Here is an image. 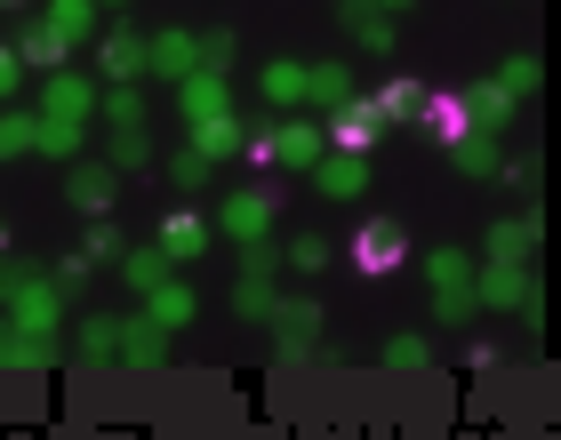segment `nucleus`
I'll list each match as a JSON object with an SVG mask.
<instances>
[{
    "label": "nucleus",
    "instance_id": "obj_1",
    "mask_svg": "<svg viewBox=\"0 0 561 440\" xmlns=\"http://www.w3.org/2000/svg\"><path fill=\"white\" fill-rule=\"evenodd\" d=\"M473 304H481V313H522L529 328H538L546 321V297H538V273H529V265H497V256H481V265H473Z\"/></svg>",
    "mask_w": 561,
    "mask_h": 440
},
{
    "label": "nucleus",
    "instance_id": "obj_2",
    "mask_svg": "<svg viewBox=\"0 0 561 440\" xmlns=\"http://www.w3.org/2000/svg\"><path fill=\"white\" fill-rule=\"evenodd\" d=\"M345 265L362 273V280H393L401 265H410V232H401L393 217H369V224L345 241Z\"/></svg>",
    "mask_w": 561,
    "mask_h": 440
},
{
    "label": "nucleus",
    "instance_id": "obj_3",
    "mask_svg": "<svg viewBox=\"0 0 561 440\" xmlns=\"http://www.w3.org/2000/svg\"><path fill=\"white\" fill-rule=\"evenodd\" d=\"M273 345H280V360H305V352H321V304L313 297H273Z\"/></svg>",
    "mask_w": 561,
    "mask_h": 440
},
{
    "label": "nucleus",
    "instance_id": "obj_4",
    "mask_svg": "<svg viewBox=\"0 0 561 440\" xmlns=\"http://www.w3.org/2000/svg\"><path fill=\"white\" fill-rule=\"evenodd\" d=\"M321 137H329V152H377V137H386V120H377V105L369 96H345L337 113H321Z\"/></svg>",
    "mask_w": 561,
    "mask_h": 440
},
{
    "label": "nucleus",
    "instance_id": "obj_5",
    "mask_svg": "<svg viewBox=\"0 0 561 440\" xmlns=\"http://www.w3.org/2000/svg\"><path fill=\"white\" fill-rule=\"evenodd\" d=\"M273 217H280V193H273V185H249V193H225L217 232H225V241H265Z\"/></svg>",
    "mask_w": 561,
    "mask_h": 440
},
{
    "label": "nucleus",
    "instance_id": "obj_6",
    "mask_svg": "<svg viewBox=\"0 0 561 440\" xmlns=\"http://www.w3.org/2000/svg\"><path fill=\"white\" fill-rule=\"evenodd\" d=\"M65 200H72V209H81L89 224H96V217H113V200H121V169H113V161H72Z\"/></svg>",
    "mask_w": 561,
    "mask_h": 440
},
{
    "label": "nucleus",
    "instance_id": "obj_7",
    "mask_svg": "<svg viewBox=\"0 0 561 440\" xmlns=\"http://www.w3.org/2000/svg\"><path fill=\"white\" fill-rule=\"evenodd\" d=\"M41 113L48 120H72V128H89V113H96V81H89V72H48V81H41Z\"/></svg>",
    "mask_w": 561,
    "mask_h": 440
},
{
    "label": "nucleus",
    "instance_id": "obj_8",
    "mask_svg": "<svg viewBox=\"0 0 561 440\" xmlns=\"http://www.w3.org/2000/svg\"><path fill=\"white\" fill-rule=\"evenodd\" d=\"M417 137L433 152H449L457 137H473V113H466V96L457 89H425V113H417Z\"/></svg>",
    "mask_w": 561,
    "mask_h": 440
},
{
    "label": "nucleus",
    "instance_id": "obj_9",
    "mask_svg": "<svg viewBox=\"0 0 561 440\" xmlns=\"http://www.w3.org/2000/svg\"><path fill=\"white\" fill-rule=\"evenodd\" d=\"M145 72V33H129V24H113L105 40H96V89H129Z\"/></svg>",
    "mask_w": 561,
    "mask_h": 440
},
{
    "label": "nucleus",
    "instance_id": "obj_10",
    "mask_svg": "<svg viewBox=\"0 0 561 440\" xmlns=\"http://www.w3.org/2000/svg\"><path fill=\"white\" fill-rule=\"evenodd\" d=\"M176 113L185 120H217V113H233V72H185V81H176Z\"/></svg>",
    "mask_w": 561,
    "mask_h": 440
},
{
    "label": "nucleus",
    "instance_id": "obj_11",
    "mask_svg": "<svg viewBox=\"0 0 561 440\" xmlns=\"http://www.w3.org/2000/svg\"><path fill=\"white\" fill-rule=\"evenodd\" d=\"M305 176H313L321 200H362V193H369V161H362V152H321Z\"/></svg>",
    "mask_w": 561,
    "mask_h": 440
},
{
    "label": "nucleus",
    "instance_id": "obj_12",
    "mask_svg": "<svg viewBox=\"0 0 561 440\" xmlns=\"http://www.w3.org/2000/svg\"><path fill=\"white\" fill-rule=\"evenodd\" d=\"M457 96H466V113H473V128H490V137H505V128H514V113H522V96L505 89L497 72H490V81H466Z\"/></svg>",
    "mask_w": 561,
    "mask_h": 440
},
{
    "label": "nucleus",
    "instance_id": "obj_13",
    "mask_svg": "<svg viewBox=\"0 0 561 440\" xmlns=\"http://www.w3.org/2000/svg\"><path fill=\"white\" fill-rule=\"evenodd\" d=\"M209 232H217L209 217H193V209H169V217H161V232H152V241H161V256H169V265H193V256L209 248Z\"/></svg>",
    "mask_w": 561,
    "mask_h": 440
},
{
    "label": "nucleus",
    "instance_id": "obj_14",
    "mask_svg": "<svg viewBox=\"0 0 561 440\" xmlns=\"http://www.w3.org/2000/svg\"><path fill=\"white\" fill-rule=\"evenodd\" d=\"M9 48H16V72H41V81H48V72H65V57H72V40L48 33V24H24Z\"/></svg>",
    "mask_w": 561,
    "mask_h": 440
},
{
    "label": "nucleus",
    "instance_id": "obj_15",
    "mask_svg": "<svg viewBox=\"0 0 561 440\" xmlns=\"http://www.w3.org/2000/svg\"><path fill=\"white\" fill-rule=\"evenodd\" d=\"M201 65V33H152L145 40V72H161V81H185Z\"/></svg>",
    "mask_w": 561,
    "mask_h": 440
},
{
    "label": "nucleus",
    "instance_id": "obj_16",
    "mask_svg": "<svg viewBox=\"0 0 561 440\" xmlns=\"http://www.w3.org/2000/svg\"><path fill=\"white\" fill-rule=\"evenodd\" d=\"M241 137H249V120L241 113H217V120H193V152H201V161H241Z\"/></svg>",
    "mask_w": 561,
    "mask_h": 440
},
{
    "label": "nucleus",
    "instance_id": "obj_17",
    "mask_svg": "<svg viewBox=\"0 0 561 440\" xmlns=\"http://www.w3.org/2000/svg\"><path fill=\"white\" fill-rule=\"evenodd\" d=\"M321 152H329L321 120H273V161H289V169H313Z\"/></svg>",
    "mask_w": 561,
    "mask_h": 440
},
{
    "label": "nucleus",
    "instance_id": "obj_18",
    "mask_svg": "<svg viewBox=\"0 0 561 440\" xmlns=\"http://www.w3.org/2000/svg\"><path fill=\"white\" fill-rule=\"evenodd\" d=\"M345 96H362L353 65H305V105H313V113H337Z\"/></svg>",
    "mask_w": 561,
    "mask_h": 440
},
{
    "label": "nucleus",
    "instance_id": "obj_19",
    "mask_svg": "<svg viewBox=\"0 0 561 440\" xmlns=\"http://www.w3.org/2000/svg\"><path fill=\"white\" fill-rule=\"evenodd\" d=\"M481 248H490L497 256V265H529V256H538V217H505V224H490V241H481Z\"/></svg>",
    "mask_w": 561,
    "mask_h": 440
},
{
    "label": "nucleus",
    "instance_id": "obj_20",
    "mask_svg": "<svg viewBox=\"0 0 561 440\" xmlns=\"http://www.w3.org/2000/svg\"><path fill=\"white\" fill-rule=\"evenodd\" d=\"M369 105H377V120H386V128H410V137H417V113H425V81H386V89L369 96Z\"/></svg>",
    "mask_w": 561,
    "mask_h": 440
},
{
    "label": "nucleus",
    "instance_id": "obj_21",
    "mask_svg": "<svg viewBox=\"0 0 561 440\" xmlns=\"http://www.w3.org/2000/svg\"><path fill=\"white\" fill-rule=\"evenodd\" d=\"M337 24L369 48V57H386V48H393V16H377L369 0H337Z\"/></svg>",
    "mask_w": 561,
    "mask_h": 440
},
{
    "label": "nucleus",
    "instance_id": "obj_22",
    "mask_svg": "<svg viewBox=\"0 0 561 440\" xmlns=\"http://www.w3.org/2000/svg\"><path fill=\"white\" fill-rule=\"evenodd\" d=\"M193 313H201V304H193V289H185V280H176V273L161 280V289H145V321H161L169 336H176V328H185Z\"/></svg>",
    "mask_w": 561,
    "mask_h": 440
},
{
    "label": "nucleus",
    "instance_id": "obj_23",
    "mask_svg": "<svg viewBox=\"0 0 561 440\" xmlns=\"http://www.w3.org/2000/svg\"><path fill=\"white\" fill-rule=\"evenodd\" d=\"M161 352H169V328H161V321H145V313L121 321V352H113V360H137V369H152Z\"/></svg>",
    "mask_w": 561,
    "mask_h": 440
},
{
    "label": "nucleus",
    "instance_id": "obj_24",
    "mask_svg": "<svg viewBox=\"0 0 561 440\" xmlns=\"http://www.w3.org/2000/svg\"><path fill=\"white\" fill-rule=\"evenodd\" d=\"M41 24L65 33V40H89L96 24H105V9H96V0H41Z\"/></svg>",
    "mask_w": 561,
    "mask_h": 440
},
{
    "label": "nucleus",
    "instance_id": "obj_25",
    "mask_svg": "<svg viewBox=\"0 0 561 440\" xmlns=\"http://www.w3.org/2000/svg\"><path fill=\"white\" fill-rule=\"evenodd\" d=\"M257 89H265V105H273V113H289V105H305V65H297V57H273Z\"/></svg>",
    "mask_w": 561,
    "mask_h": 440
},
{
    "label": "nucleus",
    "instance_id": "obj_26",
    "mask_svg": "<svg viewBox=\"0 0 561 440\" xmlns=\"http://www.w3.org/2000/svg\"><path fill=\"white\" fill-rule=\"evenodd\" d=\"M449 169H457V176H497V137H490V128L457 137V144H449Z\"/></svg>",
    "mask_w": 561,
    "mask_h": 440
},
{
    "label": "nucleus",
    "instance_id": "obj_27",
    "mask_svg": "<svg viewBox=\"0 0 561 440\" xmlns=\"http://www.w3.org/2000/svg\"><path fill=\"white\" fill-rule=\"evenodd\" d=\"M113 273H121V280H129V289L145 297V289H161V280H169L176 265H169V256H161V241H152V248H129V256H121V265H113Z\"/></svg>",
    "mask_w": 561,
    "mask_h": 440
},
{
    "label": "nucleus",
    "instance_id": "obj_28",
    "mask_svg": "<svg viewBox=\"0 0 561 440\" xmlns=\"http://www.w3.org/2000/svg\"><path fill=\"white\" fill-rule=\"evenodd\" d=\"M121 256H129V241L113 232V217H96V224H89V241H81V265H89V273H113Z\"/></svg>",
    "mask_w": 561,
    "mask_h": 440
},
{
    "label": "nucleus",
    "instance_id": "obj_29",
    "mask_svg": "<svg viewBox=\"0 0 561 440\" xmlns=\"http://www.w3.org/2000/svg\"><path fill=\"white\" fill-rule=\"evenodd\" d=\"M72 352H89V360H113V352H121V321H113V313H89L81 328H72Z\"/></svg>",
    "mask_w": 561,
    "mask_h": 440
},
{
    "label": "nucleus",
    "instance_id": "obj_30",
    "mask_svg": "<svg viewBox=\"0 0 561 440\" xmlns=\"http://www.w3.org/2000/svg\"><path fill=\"white\" fill-rule=\"evenodd\" d=\"M425 273H433V289H473V256L466 248H433Z\"/></svg>",
    "mask_w": 561,
    "mask_h": 440
},
{
    "label": "nucleus",
    "instance_id": "obj_31",
    "mask_svg": "<svg viewBox=\"0 0 561 440\" xmlns=\"http://www.w3.org/2000/svg\"><path fill=\"white\" fill-rule=\"evenodd\" d=\"M96 113H105V128H145V96L137 89H96Z\"/></svg>",
    "mask_w": 561,
    "mask_h": 440
},
{
    "label": "nucleus",
    "instance_id": "obj_32",
    "mask_svg": "<svg viewBox=\"0 0 561 440\" xmlns=\"http://www.w3.org/2000/svg\"><path fill=\"white\" fill-rule=\"evenodd\" d=\"M41 137V113H0V161H24Z\"/></svg>",
    "mask_w": 561,
    "mask_h": 440
},
{
    "label": "nucleus",
    "instance_id": "obj_33",
    "mask_svg": "<svg viewBox=\"0 0 561 440\" xmlns=\"http://www.w3.org/2000/svg\"><path fill=\"white\" fill-rule=\"evenodd\" d=\"M321 265H329V241H321V232H297V241L280 248V273H321Z\"/></svg>",
    "mask_w": 561,
    "mask_h": 440
},
{
    "label": "nucleus",
    "instance_id": "obj_34",
    "mask_svg": "<svg viewBox=\"0 0 561 440\" xmlns=\"http://www.w3.org/2000/svg\"><path fill=\"white\" fill-rule=\"evenodd\" d=\"M33 152H48V161H72V152H81V128L41 113V137H33Z\"/></svg>",
    "mask_w": 561,
    "mask_h": 440
},
{
    "label": "nucleus",
    "instance_id": "obj_35",
    "mask_svg": "<svg viewBox=\"0 0 561 440\" xmlns=\"http://www.w3.org/2000/svg\"><path fill=\"white\" fill-rule=\"evenodd\" d=\"M497 81L514 89V96H538V81H546V72H538V57H529V48H514V57L497 65Z\"/></svg>",
    "mask_w": 561,
    "mask_h": 440
},
{
    "label": "nucleus",
    "instance_id": "obj_36",
    "mask_svg": "<svg viewBox=\"0 0 561 440\" xmlns=\"http://www.w3.org/2000/svg\"><path fill=\"white\" fill-rule=\"evenodd\" d=\"M265 313H273V280L249 273L241 289H233V321H265Z\"/></svg>",
    "mask_w": 561,
    "mask_h": 440
},
{
    "label": "nucleus",
    "instance_id": "obj_37",
    "mask_svg": "<svg viewBox=\"0 0 561 440\" xmlns=\"http://www.w3.org/2000/svg\"><path fill=\"white\" fill-rule=\"evenodd\" d=\"M433 321H449V328H466V321H481V304H473V289H433Z\"/></svg>",
    "mask_w": 561,
    "mask_h": 440
},
{
    "label": "nucleus",
    "instance_id": "obj_38",
    "mask_svg": "<svg viewBox=\"0 0 561 440\" xmlns=\"http://www.w3.org/2000/svg\"><path fill=\"white\" fill-rule=\"evenodd\" d=\"M386 369H433V345L425 336H386Z\"/></svg>",
    "mask_w": 561,
    "mask_h": 440
},
{
    "label": "nucleus",
    "instance_id": "obj_39",
    "mask_svg": "<svg viewBox=\"0 0 561 440\" xmlns=\"http://www.w3.org/2000/svg\"><path fill=\"white\" fill-rule=\"evenodd\" d=\"M152 161V137L145 128H113V169H145Z\"/></svg>",
    "mask_w": 561,
    "mask_h": 440
},
{
    "label": "nucleus",
    "instance_id": "obj_40",
    "mask_svg": "<svg viewBox=\"0 0 561 440\" xmlns=\"http://www.w3.org/2000/svg\"><path fill=\"white\" fill-rule=\"evenodd\" d=\"M233 33H201V72H233Z\"/></svg>",
    "mask_w": 561,
    "mask_h": 440
},
{
    "label": "nucleus",
    "instance_id": "obj_41",
    "mask_svg": "<svg viewBox=\"0 0 561 440\" xmlns=\"http://www.w3.org/2000/svg\"><path fill=\"white\" fill-rule=\"evenodd\" d=\"M169 176H176V185H185V193H201V185H209V161H201V152L185 144V152H176V161H169Z\"/></svg>",
    "mask_w": 561,
    "mask_h": 440
},
{
    "label": "nucleus",
    "instance_id": "obj_42",
    "mask_svg": "<svg viewBox=\"0 0 561 440\" xmlns=\"http://www.w3.org/2000/svg\"><path fill=\"white\" fill-rule=\"evenodd\" d=\"M48 280H57V289H81V280H89V265H81V248H72V256H57V273H48Z\"/></svg>",
    "mask_w": 561,
    "mask_h": 440
},
{
    "label": "nucleus",
    "instance_id": "obj_43",
    "mask_svg": "<svg viewBox=\"0 0 561 440\" xmlns=\"http://www.w3.org/2000/svg\"><path fill=\"white\" fill-rule=\"evenodd\" d=\"M16 96V48H0V105Z\"/></svg>",
    "mask_w": 561,
    "mask_h": 440
},
{
    "label": "nucleus",
    "instance_id": "obj_44",
    "mask_svg": "<svg viewBox=\"0 0 561 440\" xmlns=\"http://www.w3.org/2000/svg\"><path fill=\"white\" fill-rule=\"evenodd\" d=\"M369 9H377V16H401V9H410V0H369Z\"/></svg>",
    "mask_w": 561,
    "mask_h": 440
},
{
    "label": "nucleus",
    "instance_id": "obj_45",
    "mask_svg": "<svg viewBox=\"0 0 561 440\" xmlns=\"http://www.w3.org/2000/svg\"><path fill=\"white\" fill-rule=\"evenodd\" d=\"M96 9H129V0H96Z\"/></svg>",
    "mask_w": 561,
    "mask_h": 440
},
{
    "label": "nucleus",
    "instance_id": "obj_46",
    "mask_svg": "<svg viewBox=\"0 0 561 440\" xmlns=\"http://www.w3.org/2000/svg\"><path fill=\"white\" fill-rule=\"evenodd\" d=\"M0 256H9V224H0Z\"/></svg>",
    "mask_w": 561,
    "mask_h": 440
},
{
    "label": "nucleus",
    "instance_id": "obj_47",
    "mask_svg": "<svg viewBox=\"0 0 561 440\" xmlns=\"http://www.w3.org/2000/svg\"><path fill=\"white\" fill-rule=\"evenodd\" d=\"M0 9H24V0H0Z\"/></svg>",
    "mask_w": 561,
    "mask_h": 440
}]
</instances>
